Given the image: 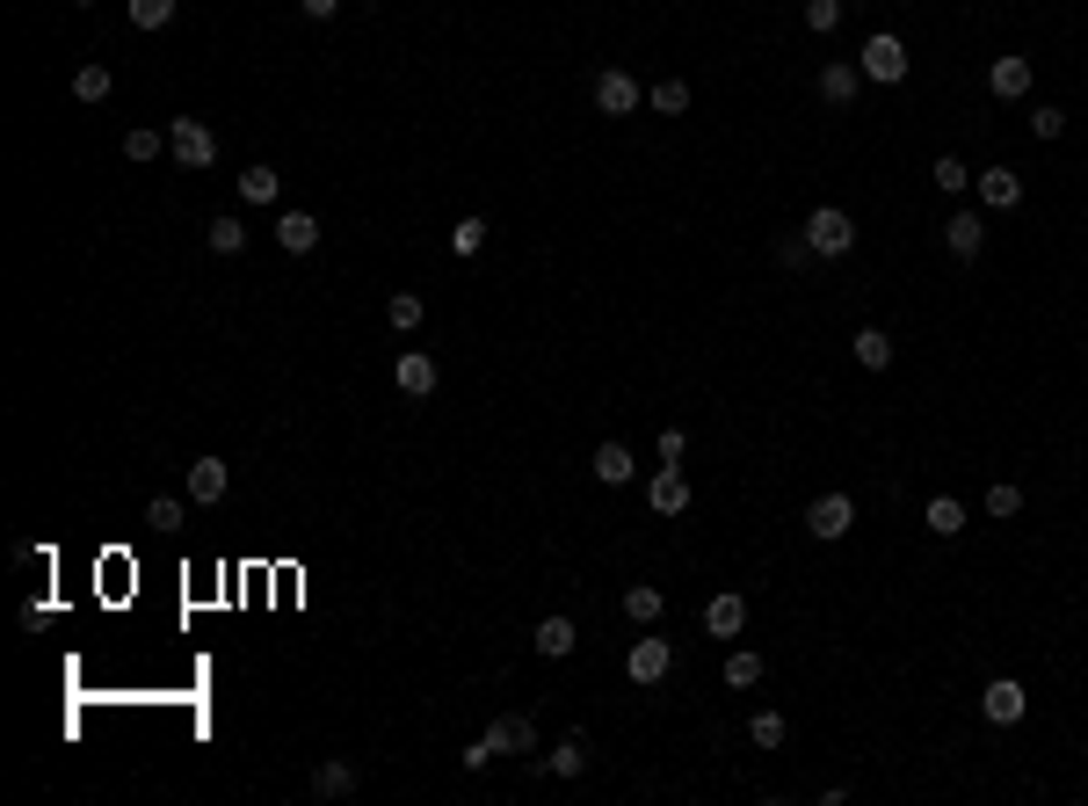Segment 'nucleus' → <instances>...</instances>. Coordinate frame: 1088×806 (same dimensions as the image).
<instances>
[{
  "label": "nucleus",
  "mask_w": 1088,
  "mask_h": 806,
  "mask_svg": "<svg viewBox=\"0 0 1088 806\" xmlns=\"http://www.w3.org/2000/svg\"><path fill=\"white\" fill-rule=\"evenodd\" d=\"M174 0H131V30H168Z\"/></svg>",
  "instance_id": "30"
},
{
  "label": "nucleus",
  "mask_w": 1088,
  "mask_h": 806,
  "mask_svg": "<svg viewBox=\"0 0 1088 806\" xmlns=\"http://www.w3.org/2000/svg\"><path fill=\"white\" fill-rule=\"evenodd\" d=\"M348 792H356V763H342V755H334V763H320V771H312V799H348Z\"/></svg>",
  "instance_id": "21"
},
{
  "label": "nucleus",
  "mask_w": 1088,
  "mask_h": 806,
  "mask_svg": "<svg viewBox=\"0 0 1088 806\" xmlns=\"http://www.w3.org/2000/svg\"><path fill=\"white\" fill-rule=\"evenodd\" d=\"M146 524L153 530H182V494H153V502H146Z\"/></svg>",
  "instance_id": "34"
},
{
  "label": "nucleus",
  "mask_w": 1088,
  "mask_h": 806,
  "mask_svg": "<svg viewBox=\"0 0 1088 806\" xmlns=\"http://www.w3.org/2000/svg\"><path fill=\"white\" fill-rule=\"evenodd\" d=\"M646 502H654V516H682V508H690V473H682V465H660V473L646 480Z\"/></svg>",
  "instance_id": "8"
},
{
  "label": "nucleus",
  "mask_w": 1088,
  "mask_h": 806,
  "mask_svg": "<svg viewBox=\"0 0 1088 806\" xmlns=\"http://www.w3.org/2000/svg\"><path fill=\"white\" fill-rule=\"evenodd\" d=\"M741 625H747V603L733 597V589H719V597L704 603V632L711 640H741Z\"/></svg>",
  "instance_id": "11"
},
{
  "label": "nucleus",
  "mask_w": 1088,
  "mask_h": 806,
  "mask_svg": "<svg viewBox=\"0 0 1088 806\" xmlns=\"http://www.w3.org/2000/svg\"><path fill=\"white\" fill-rule=\"evenodd\" d=\"M168 153L182 160V168H211V160H218V139H211L204 117H174L168 123Z\"/></svg>",
  "instance_id": "2"
},
{
  "label": "nucleus",
  "mask_w": 1088,
  "mask_h": 806,
  "mask_svg": "<svg viewBox=\"0 0 1088 806\" xmlns=\"http://www.w3.org/2000/svg\"><path fill=\"white\" fill-rule=\"evenodd\" d=\"M530 647L545 654V662H567V654L581 647V632H573V617H545V625L530 632Z\"/></svg>",
  "instance_id": "15"
},
{
  "label": "nucleus",
  "mask_w": 1088,
  "mask_h": 806,
  "mask_svg": "<svg viewBox=\"0 0 1088 806\" xmlns=\"http://www.w3.org/2000/svg\"><path fill=\"white\" fill-rule=\"evenodd\" d=\"M849 350H857V364H864V370H885V364H893V334H885V327H857Z\"/></svg>",
  "instance_id": "23"
},
{
  "label": "nucleus",
  "mask_w": 1088,
  "mask_h": 806,
  "mask_svg": "<svg viewBox=\"0 0 1088 806\" xmlns=\"http://www.w3.org/2000/svg\"><path fill=\"white\" fill-rule=\"evenodd\" d=\"M972 190H980L987 211H1016L1023 204V175L1016 168H987V175H972Z\"/></svg>",
  "instance_id": "10"
},
{
  "label": "nucleus",
  "mask_w": 1088,
  "mask_h": 806,
  "mask_svg": "<svg viewBox=\"0 0 1088 806\" xmlns=\"http://www.w3.org/2000/svg\"><path fill=\"white\" fill-rule=\"evenodd\" d=\"M806 247H812V255H828V262H842L849 247H857V218H849L842 204H820L806 218Z\"/></svg>",
  "instance_id": "1"
},
{
  "label": "nucleus",
  "mask_w": 1088,
  "mask_h": 806,
  "mask_svg": "<svg viewBox=\"0 0 1088 806\" xmlns=\"http://www.w3.org/2000/svg\"><path fill=\"white\" fill-rule=\"evenodd\" d=\"M160 146H168V139H160L153 123H139V131H123V160H160Z\"/></svg>",
  "instance_id": "36"
},
{
  "label": "nucleus",
  "mask_w": 1088,
  "mask_h": 806,
  "mask_svg": "<svg viewBox=\"0 0 1088 806\" xmlns=\"http://www.w3.org/2000/svg\"><path fill=\"white\" fill-rule=\"evenodd\" d=\"M1016 508H1023V494L1009 487V480H1002V487H987V516H1016Z\"/></svg>",
  "instance_id": "40"
},
{
  "label": "nucleus",
  "mask_w": 1088,
  "mask_h": 806,
  "mask_svg": "<svg viewBox=\"0 0 1088 806\" xmlns=\"http://www.w3.org/2000/svg\"><path fill=\"white\" fill-rule=\"evenodd\" d=\"M857 66H864V80L893 88V80H907V44H900L893 30H879V36L864 44V58H857Z\"/></svg>",
  "instance_id": "3"
},
{
  "label": "nucleus",
  "mask_w": 1088,
  "mask_h": 806,
  "mask_svg": "<svg viewBox=\"0 0 1088 806\" xmlns=\"http://www.w3.org/2000/svg\"><path fill=\"white\" fill-rule=\"evenodd\" d=\"M654 109L660 117H682L690 109V80H654Z\"/></svg>",
  "instance_id": "32"
},
{
  "label": "nucleus",
  "mask_w": 1088,
  "mask_h": 806,
  "mask_svg": "<svg viewBox=\"0 0 1088 806\" xmlns=\"http://www.w3.org/2000/svg\"><path fill=\"white\" fill-rule=\"evenodd\" d=\"M980 712H987V719H994V727H1016V719H1023V712H1031V690H1023V684H1016V676H994V684H987V690H980Z\"/></svg>",
  "instance_id": "6"
},
{
  "label": "nucleus",
  "mask_w": 1088,
  "mask_h": 806,
  "mask_svg": "<svg viewBox=\"0 0 1088 806\" xmlns=\"http://www.w3.org/2000/svg\"><path fill=\"white\" fill-rule=\"evenodd\" d=\"M944 247H950V255H958V262H972V255H980V247H987V226H980V218H972V211H958V218H950V226H944Z\"/></svg>",
  "instance_id": "18"
},
{
  "label": "nucleus",
  "mask_w": 1088,
  "mask_h": 806,
  "mask_svg": "<svg viewBox=\"0 0 1088 806\" xmlns=\"http://www.w3.org/2000/svg\"><path fill=\"white\" fill-rule=\"evenodd\" d=\"M725 684H733V690H755L762 684V654L755 647H733V654H725Z\"/></svg>",
  "instance_id": "27"
},
{
  "label": "nucleus",
  "mask_w": 1088,
  "mask_h": 806,
  "mask_svg": "<svg viewBox=\"0 0 1088 806\" xmlns=\"http://www.w3.org/2000/svg\"><path fill=\"white\" fill-rule=\"evenodd\" d=\"M834 22H842V0H806V30L812 36H828Z\"/></svg>",
  "instance_id": "37"
},
{
  "label": "nucleus",
  "mask_w": 1088,
  "mask_h": 806,
  "mask_svg": "<svg viewBox=\"0 0 1088 806\" xmlns=\"http://www.w3.org/2000/svg\"><path fill=\"white\" fill-rule=\"evenodd\" d=\"M537 771H545V777H581V771H588V749H581V741L567 734V741H559L552 755H537Z\"/></svg>",
  "instance_id": "24"
},
{
  "label": "nucleus",
  "mask_w": 1088,
  "mask_h": 806,
  "mask_svg": "<svg viewBox=\"0 0 1088 806\" xmlns=\"http://www.w3.org/2000/svg\"><path fill=\"white\" fill-rule=\"evenodd\" d=\"M73 95H80V103H109V95H117V73L109 66H80L73 73Z\"/></svg>",
  "instance_id": "26"
},
{
  "label": "nucleus",
  "mask_w": 1088,
  "mask_h": 806,
  "mask_svg": "<svg viewBox=\"0 0 1088 806\" xmlns=\"http://www.w3.org/2000/svg\"><path fill=\"white\" fill-rule=\"evenodd\" d=\"M385 320H392V334H414L421 320H429V305H421V291H392V299H385Z\"/></svg>",
  "instance_id": "25"
},
{
  "label": "nucleus",
  "mask_w": 1088,
  "mask_h": 806,
  "mask_svg": "<svg viewBox=\"0 0 1088 806\" xmlns=\"http://www.w3.org/2000/svg\"><path fill=\"white\" fill-rule=\"evenodd\" d=\"M806 530H812L820 545L849 538V530H857V502H849V494H820V502L806 508Z\"/></svg>",
  "instance_id": "4"
},
{
  "label": "nucleus",
  "mask_w": 1088,
  "mask_h": 806,
  "mask_svg": "<svg viewBox=\"0 0 1088 806\" xmlns=\"http://www.w3.org/2000/svg\"><path fill=\"white\" fill-rule=\"evenodd\" d=\"M233 473H225V458H196L190 465V502H225Z\"/></svg>",
  "instance_id": "16"
},
{
  "label": "nucleus",
  "mask_w": 1088,
  "mask_h": 806,
  "mask_svg": "<svg viewBox=\"0 0 1088 806\" xmlns=\"http://www.w3.org/2000/svg\"><path fill=\"white\" fill-rule=\"evenodd\" d=\"M80 8H87V0H80Z\"/></svg>",
  "instance_id": "44"
},
{
  "label": "nucleus",
  "mask_w": 1088,
  "mask_h": 806,
  "mask_svg": "<svg viewBox=\"0 0 1088 806\" xmlns=\"http://www.w3.org/2000/svg\"><path fill=\"white\" fill-rule=\"evenodd\" d=\"M682 451H690V437H682V429H660V458H668V465H682Z\"/></svg>",
  "instance_id": "42"
},
{
  "label": "nucleus",
  "mask_w": 1088,
  "mask_h": 806,
  "mask_svg": "<svg viewBox=\"0 0 1088 806\" xmlns=\"http://www.w3.org/2000/svg\"><path fill=\"white\" fill-rule=\"evenodd\" d=\"M277 247L283 255H312V247H320V218H312V211H283L277 218Z\"/></svg>",
  "instance_id": "14"
},
{
  "label": "nucleus",
  "mask_w": 1088,
  "mask_h": 806,
  "mask_svg": "<svg viewBox=\"0 0 1088 806\" xmlns=\"http://www.w3.org/2000/svg\"><path fill=\"white\" fill-rule=\"evenodd\" d=\"M1031 131H1037V139H1059V131H1067V109H1053V103L1031 109Z\"/></svg>",
  "instance_id": "38"
},
{
  "label": "nucleus",
  "mask_w": 1088,
  "mask_h": 806,
  "mask_svg": "<svg viewBox=\"0 0 1088 806\" xmlns=\"http://www.w3.org/2000/svg\"><path fill=\"white\" fill-rule=\"evenodd\" d=\"M668 662H675L668 640H632V654H624V676L646 690V684H660V676H668Z\"/></svg>",
  "instance_id": "7"
},
{
  "label": "nucleus",
  "mask_w": 1088,
  "mask_h": 806,
  "mask_svg": "<svg viewBox=\"0 0 1088 806\" xmlns=\"http://www.w3.org/2000/svg\"><path fill=\"white\" fill-rule=\"evenodd\" d=\"M660 611H668V597H660L654 581H632V589H624V617H632V625H660Z\"/></svg>",
  "instance_id": "20"
},
{
  "label": "nucleus",
  "mask_w": 1088,
  "mask_h": 806,
  "mask_svg": "<svg viewBox=\"0 0 1088 806\" xmlns=\"http://www.w3.org/2000/svg\"><path fill=\"white\" fill-rule=\"evenodd\" d=\"M486 247V218H457L450 226V255H480Z\"/></svg>",
  "instance_id": "33"
},
{
  "label": "nucleus",
  "mask_w": 1088,
  "mask_h": 806,
  "mask_svg": "<svg viewBox=\"0 0 1088 806\" xmlns=\"http://www.w3.org/2000/svg\"><path fill=\"white\" fill-rule=\"evenodd\" d=\"M929 182H936V190H944V196H966V190H972V168H966V160H958V153H944V160H936V168H929Z\"/></svg>",
  "instance_id": "28"
},
{
  "label": "nucleus",
  "mask_w": 1088,
  "mask_h": 806,
  "mask_svg": "<svg viewBox=\"0 0 1088 806\" xmlns=\"http://www.w3.org/2000/svg\"><path fill=\"white\" fill-rule=\"evenodd\" d=\"M486 741H494L502 755H530L537 749V727H530V712H502L494 727H486Z\"/></svg>",
  "instance_id": "12"
},
{
  "label": "nucleus",
  "mask_w": 1088,
  "mask_h": 806,
  "mask_svg": "<svg viewBox=\"0 0 1088 806\" xmlns=\"http://www.w3.org/2000/svg\"><path fill=\"white\" fill-rule=\"evenodd\" d=\"M588 473L603 480V487H624V480L639 473V465H632V451H624V443H595V458H588Z\"/></svg>",
  "instance_id": "17"
},
{
  "label": "nucleus",
  "mask_w": 1088,
  "mask_h": 806,
  "mask_svg": "<svg viewBox=\"0 0 1088 806\" xmlns=\"http://www.w3.org/2000/svg\"><path fill=\"white\" fill-rule=\"evenodd\" d=\"M857 80H864V66H820V103H857Z\"/></svg>",
  "instance_id": "22"
},
{
  "label": "nucleus",
  "mask_w": 1088,
  "mask_h": 806,
  "mask_svg": "<svg viewBox=\"0 0 1088 806\" xmlns=\"http://www.w3.org/2000/svg\"><path fill=\"white\" fill-rule=\"evenodd\" d=\"M747 741L755 749H784V712H755L747 719Z\"/></svg>",
  "instance_id": "35"
},
{
  "label": "nucleus",
  "mask_w": 1088,
  "mask_h": 806,
  "mask_svg": "<svg viewBox=\"0 0 1088 806\" xmlns=\"http://www.w3.org/2000/svg\"><path fill=\"white\" fill-rule=\"evenodd\" d=\"M987 88L1002 95V103H1023V95H1031V58H994V66H987Z\"/></svg>",
  "instance_id": "13"
},
{
  "label": "nucleus",
  "mask_w": 1088,
  "mask_h": 806,
  "mask_svg": "<svg viewBox=\"0 0 1088 806\" xmlns=\"http://www.w3.org/2000/svg\"><path fill=\"white\" fill-rule=\"evenodd\" d=\"M639 103H646V95H639V80H632L624 66H603V73H595V109H603V117H632Z\"/></svg>",
  "instance_id": "5"
},
{
  "label": "nucleus",
  "mask_w": 1088,
  "mask_h": 806,
  "mask_svg": "<svg viewBox=\"0 0 1088 806\" xmlns=\"http://www.w3.org/2000/svg\"><path fill=\"white\" fill-rule=\"evenodd\" d=\"M277 168H247V175H240V196H247V204H277Z\"/></svg>",
  "instance_id": "29"
},
{
  "label": "nucleus",
  "mask_w": 1088,
  "mask_h": 806,
  "mask_svg": "<svg viewBox=\"0 0 1088 806\" xmlns=\"http://www.w3.org/2000/svg\"><path fill=\"white\" fill-rule=\"evenodd\" d=\"M769 255H777L784 269H798V262H806V255H812V247H806V233H784V240L769 247Z\"/></svg>",
  "instance_id": "39"
},
{
  "label": "nucleus",
  "mask_w": 1088,
  "mask_h": 806,
  "mask_svg": "<svg viewBox=\"0 0 1088 806\" xmlns=\"http://www.w3.org/2000/svg\"><path fill=\"white\" fill-rule=\"evenodd\" d=\"M392 386L407 393V400H429V393H435V356L399 350V356H392Z\"/></svg>",
  "instance_id": "9"
},
{
  "label": "nucleus",
  "mask_w": 1088,
  "mask_h": 806,
  "mask_svg": "<svg viewBox=\"0 0 1088 806\" xmlns=\"http://www.w3.org/2000/svg\"><path fill=\"white\" fill-rule=\"evenodd\" d=\"M494 755H502V749H494V741H472V749H457V763H465V771H486V763H494Z\"/></svg>",
  "instance_id": "41"
},
{
  "label": "nucleus",
  "mask_w": 1088,
  "mask_h": 806,
  "mask_svg": "<svg viewBox=\"0 0 1088 806\" xmlns=\"http://www.w3.org/2000/svg\"><path fill=\"white\" fill-rule=\"evenodd\" d=\"M922 524H929L936 538H958V530H966L972 516H966V502H958V494H936V502L922 508Z\"/></svg>",
  "instance_id": "19"
},
{
  "label": "nucleus",
  "mask_w": 1088,
  "mask_h": 806,
  "mask_svg": "<svg viewBox=\"0 0 1088 806\" xmlns=\"http://www.w3.org/2000/svg\"><path fill=\"white\" fill-rule=\"evenodd\" d=\"M240 247H247L240 218H211V255H240Z\"/></svg>",
  "instance_id": "31"
},
{
  "label": "nucleus",
  "mask_w": 1088,
  "mask_h": 806,
  "mask_svg": "<svg viewBox=\"0 0 1088 806\" xmlns=\"http://www.w3.org/2000/svg\"><path fill=\"white\" fill-rule=\"evenodd\" d=\"M298 8H305L312 22H334V15H342V0H298Z\"/></svg>",
  "instance_id": "43"
}]
</instances>
